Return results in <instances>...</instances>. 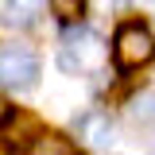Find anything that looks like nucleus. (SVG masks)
<instances>
[{
  "instance_id": "423d86ee",
  "label": "nucleus",
  "mask_w": 155,
  "mask_h": 155,
  "mask_svg": "<svg viewBox=\"0 0 155 155\" xmlns=\"http://www.w3.org/2000/svg\"><path fill=\"white\" fill-rule=\"evenodd\" d=\"M132 124L155 136V89H147V93H140L132 101Z\"/></svg>"
},
{
  "instance_id": "0eeeda50",
  "label": "nucleus",
  "mask_w": 155,
  "mask_h": 155,
  "mask_svg": "<svg viewBox=\"0 0 155 155\" xmlns=\"http://www.w3.org/2000/svg\"><path fill=\"white\" fill-rule=\"evenodd\" d=\"M31 155H78V151H74V143H70V140H62V136L47 132V136H39V140H35Z\"/></svg>"
},
{
  "instance_id": "f03ea898",
  "label": "nucleus",
  "mask_w": 155,
  "mask_h": 155,
  "mask_svg": "<svg viewBox=\"0 0 155 155\" xmlns=\"http://www.w3.org/2000/svg\"><path fill=\"white\" fill-rule=\"evenodd\" d=\"M113 54H116V66H120V70H136V66H143V62L155 54L151 31H147L143 23H124V27L116 31Z\"/></svg>"
},
{
  "instance_id": "9d476101",
  "label": "nucleus",
  "mask_w": 155,
  "mask_h": 155,
  "mask_svg": "<svg viewBox=\"0 0 155 155\" xmlns=\"http://www.w3.org/2000/svg\"><path fill=\"white\" fill-rule=\"evenodd\" d=\"M0 155H8V147H4V143H0Z\"/></svg>"
},
{
  "instance_id": "1a4fd4ad",
  "label": "nucleus",
  "mask_w": 155,
  "mask_h": 155,
  "mask_svg": "<svg viewBox=\"0 0 155 155\" xmlns=\"http://www.w3.org/2000/svg\"><path fill=\"white\" fill-rule=\"evenodd\" d=\"M4 116H8V109H4V101H0V120H4Z\"/></svg>"
},
{
  "instance_id": "7ed1b4c3",
  "label": "nucleus",
  "mask_w": 155,
  "mask_h": 155,
  "mask_svg": "<svg viewBox=\"0 0 155 155\" xmlns=\"http://www.w3.org/2000/svg\"><path fill=\"white\" fill-rule=\"evenodd\" d=\"M97 58H101V47H97V35L89 27H70L62 35V66L66 70H89Z\"/></svg>"
},
{
  "instance_id": "39448f33",
  "label": "nucleus",
  "mask_w": 155,
  "mask_h": 155,
  "mask_svg": "<svg viewBox=\"0 0 155 155\" xmlns=\"http://www.w3.org/2000/svg\"><path fill=\"white\" fill-rule=\"evenodd\" d=\"M43 4L47 0H4V19L16 23V27H27L43 16Z\"/></svg>"
},
{
  "instance_id": "9b49d317",
  "label": "nucleus",
  "mask_w": 155,
  "mask_h": 155,
  "mask_svg": "<svg viewBox=\"0 0 155 155\" xmlns=\"http://www.w3.org/2000/svg\"><path fill=\"white\" fill-rule=\"evenodd\" d=\"M147 4H155V0H147Z\"/></svg>"
},
{
  "instance_id": "20e7f679",
  "label": "nucleus",
  "mask_w": 155,
  "mask_h": 155,
  "mask_svg": "<svg viewBox=\"0 0 155 155\" xmlns=\"http://www.w3.org/2000/svg\"><path fill=\"white\" fill-rule=\"evenodd\" d=\"M78 136H81L85 143H93V147H105V143L113 140V120L93 109V113L78 116Z\"/></svg>"
},
{
  "instance_id": "6e6552de",
  "label": "nucleus",
  "mask_w": 155,
  "mask_h": 155,
  "mask_svg": "<svg viewBox=\"0 0 155 155\" xmlns=\"http://www.w3.org/2000/svg\"><path fill=\"white\" fill-rule=\"evenodd\" d=\"M81 4H85V0H51L54 16H58V19H66V23H74V19L81 16Z\"/></svg>"
},
{
  "instance_id": "f257e3e1",
  "label": "nucleus",
  "mask_w": 155,
  "mask_h": 155,
  "mask_svg": "<svg viewBox=\"0 0 155 155\" xmlns=\"http://www.w3.org/2000/svg\"><path fill=\"white\" fill-rule=\"evenodd\" d=\"M39 81V58L27 47H0V85L4 89H35Z\"/></svg>"
}]
</instances>
